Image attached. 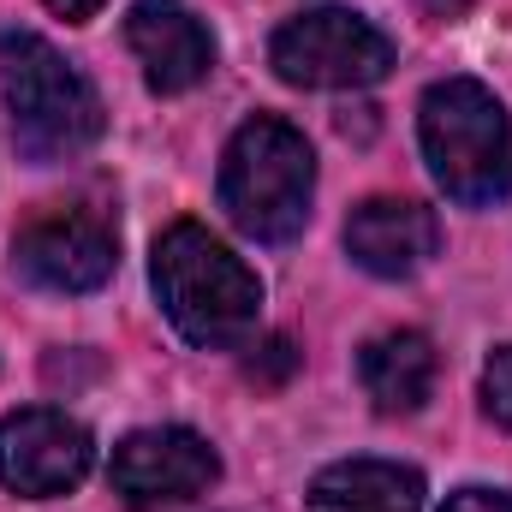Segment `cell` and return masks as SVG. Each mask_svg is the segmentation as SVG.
Here are the masks:
<instances>
[{
  "instance_id": "cell-5",
  "label": "cell",
  "mask_w": 512,
  "mask_h": 512,
  "mask_svg": "<svg viewBox=\"0 0 512 512\" xmlns=\"http://www.w3.org/2000/svg\"><path fill=\"white\" fill-rule=\"evenodd\" d=\"M268 66L298 90H364L393 72V42L370 18L346 6H322L286 18L268 42Z\"/></svg>"
},
{
  "instance_id": "cell-1",
  "label": "cell",
  "mask_w": 512,
  "mask_h": 512,
  "mask_svg": "<svg viewBox=\"0 0 512 512\" xmlns=\"http://www.w3.org/2000/svg\"><path fill=\"white\" fill-rule=\"evenodd\" d=\"M149 280H155V298H161L167 322L191 346H203V352L239 346L256 328L262 280L245 268V256H233L209 227H197V221H179V227H167L155 239Z\"/></svg>"
},
{
  "instance_id": "cell-15",
  "label": "cell",
  "mask_w": 512,
  "mask_h": 512,
  "mask_svg": "<svg viewBox=\"0 0 512 512\" xmlns=\"http://www.w3.org/2000/svg\"><path fill=\"white\" fill-rule=\"evenodd\" d=\"M441 512H512V495L507 489H459V495H447Z\"/></svg>"
},
{
  "instance_id": "cell-13",
  "label": "cell",
  "mask_w": 512,
  "mask_h": 512,
  "mask_svg": "<svg viewBox=\"0 0 512 512\" xmlns=\"http://www.w3.org/2000/svg\"><path fill=\"white\" fill-rule=\"evenodd\" d=\"M483 411L501 429H512V346H495L483 364Z\"/></svg>"
},
{
  "instance_id": "cell-7",
  "label": "cell",
  "mask_w": 512,
  "mask_h": 512,
  "mask_svg": "<svg viewBox=\"0 0 512 512\" xmlns=\"http://www.w3.org/2000/svg\"><path fill=\"white\" fill-rule=\"evenodd\" d=\"M215 477H221V459L197 429H137L108 459V483L131 512L197 501L209 495Z\"/></svg>"
},
{
  "instance_id": "cell-8",
  "label": "cell",
  "mask_w": 512,
  "mask_h": 512,
  "mask_svg": "<svg viewBox=\"0 0 512 512\" xmlns=\"http://www.w3.org/2000/svg\"><path fill=\"white\" fill-rule=\"evenodd\" d=\"M90 429L54 405H30V411H12L0 423V489L24 495V501H48V495H66L90 477Z\"/></svg>"
},
{
  "instance_id": "cell-10",
  "label": "cell",
  "mask_w": 512,
  "mask_h": 512,
  "mask_svg": "<svg viewBox=\"0 0 512 512\" xmlns=\"http://www.w3.org/2000/svg\"><path fill=\"white\" fill-rule=\"evenodd\" d=\"M435 251H441V221H435V209H423L411 197H370L346 221V256L376 280H405V274L429 268Z\"/></svg>"
},
{
  "instance_id": "cell-16",
  "label": "cell",
  "mask_w": 512,
  "mask_h": 512,
  "mask_svg": "<svg viewBox=\"0 0 512 512\" xmlns=\"http://www.w3.org/2000/svg\"><path fill=\"white\" fill-rule=\"evenodd\" d=\"M48 12H60V18H72V24H84V18H96L108 0H42Z\"/></svg>"
},
{
  "instance_id": "cell-6",
  "label": "cell",
  "mask_w": 512,
  "mask_h": 512,
  "mask_svg": "<svg viewBox=\"0 0 512 512\" xmlns=\"http://www.w3.org/2000/svg\"><path fill=\"white\" fill-rule=\"evenodd\" d=\"M12 262L30 286L48 292H96L114 268H120V227L90 209V203H66V209H42L36 221L18 227Z\"/></svg>"
},
{
  "instance_id": "cell-4",
  "label": "cell",
  "mask_w": 512,
  "mask_h": 512,
  "mask_svg": "<svg viewBox=\"0 0 512 512\" xmlns=\"http://www.w3.org/2000/svg\"><path fill=\"white\" fill-rule=\"evenodd\" d=\"M417 137H423V161L435 185L453 203L489 209L512 191V120L489 84L477 78L429 84L417 108Z\"/></svg>"
},
{
  "instance_id": "cell-12",
  "label": "cell",
  "mask_w": 512,
  "mask_h": 512,
  "mask_svg": "<svg viewBox=\"0 0 512 512\" xmlns=\"http://www.w3.org/2000/svg\"><path fill=\"white\" fill-rule=\"evenodd\" d=\"M310 512H423V477L393 459H340L310 483Z\"/></svg>"
},
{
  "instance_id": "cell-14",
  "label": "cell",
  "mask_w": 512,
  "mask_h": 512,
  "mask_svg": "<svg viewBox=\"0 0 512 512\" xmlns=\"http://www.w3.org/2000/svg\"><path fill=\"white\" fill-rule=\"evenodd\" d=\"M292 370H298V352H292V340H286V334H274V340L251 358V382H262V387H280Z\"/></svg>"
},
{
  "instance_id": "cell-9",
  "label": "cell",
  "mask_w": 512,
  "mask_h": 512,
  "mask_svg": "<svg viewBox=\"0 0 512 512\" xmlns=\"http://www.w3.org/2000/svg\"><path fill=\"white\" fill-rule=\"evenodd\" d=\"M126 42L137 54V66H143V84L155 96H185L215 66L209 24L179 0H137L126 12Z\"/></svg>"
},
{
  "instance_id": "cell-11",
  "label": "cell",
  "mask_w": 512,
  "mask_h": 512,
  "mask_svg": "<svg viewBox=\"0 0 512 512\" xmlns=\"http://www.w3.org/2000/svg\"><path fill=\"white\" fill-rule=\"evenodd\" d=\"M358 382L370 393V405L387 411V417L417 411L435 393V346H429V334H417V328L376 334L358 352Z\"/></svg>"
},
{
  "instance_id": "cell-2",
  "label": "cell",
  "mask_w": 512,
  "mask_h": 512,
  "mask_svg": "<svg viewBox=\"0 0 512 512\" xmlns=\"http://www.w3.org/2000/svg\"><path fill=\"white\" fill-rule=\"evenodd\" d=\"M0 102L12 120V143L24 161H72L102 137L96 84L36 30L0 36Z\"/></svg>"
},
{
  "instance_id": "cell-3",
  "label": "cell",
  "mask_w": 512,
  "mask_h": 512,
  "mask_svg": "<svg viewBox=\"0 0 512 512\" xmlns=\"http://www.w3.org/2000/svg\"><path fill=\"white\" fill-rule=\"evenodd\" d=\"M310 197H316V155L304 131L274 114H256L233 131L221 155V209L245 239L256 245L298 239L310 221Z\"/></svg>"
}]
</instances>
